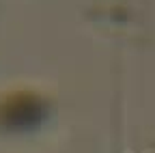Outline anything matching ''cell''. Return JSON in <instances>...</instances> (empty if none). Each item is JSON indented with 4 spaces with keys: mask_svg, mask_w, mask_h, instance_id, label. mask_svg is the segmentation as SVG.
Listing matches in <instances>:
<instances>
[{
    "mask_svg": "<svg viewBox=\"0 0 155 153\" xmlns=\"http://www.w3.org/2000/svg\"><path fill=\"white\" fill-rule=\"evenodd\" d=\"M43 114H45V108L41 99H37L35 95H28V93H19L9 97L0 106V123L7 127L24 129V127L37 125L43 119Z\"/></svg>",
    "mask_w": 155,
    "mask_h": 153,
    "instance_id": "cell-1",
    "label": "cell"
}]
</instances>
